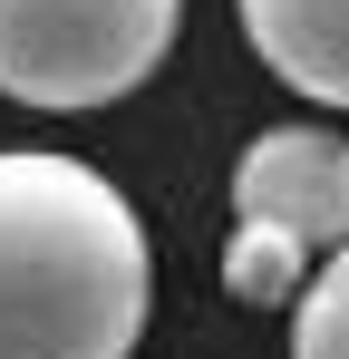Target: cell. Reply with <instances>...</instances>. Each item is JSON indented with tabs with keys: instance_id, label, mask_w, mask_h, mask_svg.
Returning a JSON list of instances; mask_svg holds the SVG:
<instances>
[{
	"instance_id": "cell-4",
	"label": "cell",
	"mask_w": 349,
	"mask_h": 359,
	"mask_svg": "<svg viewBox=\"0 0 349 359\" xmlns=\"http://www.w3.org/2000/svg\"><path fill=\"white\" fill-rule=\"evenodd\" d=\"M252 59L310 107H349V0H233Z\"/></svg>"
},
{
	"instance_id": "cell-3",
	"label": "cell",
	"mask_w": 349,
	"mask_h": 359,
	"mask_svg": "<svg viewBox=\"0 0 349 359\" xmlns=\"http://www.w3.org/2000/svg\"><path fill=\"white\" fill-rule=\"evenodd\" d=\"M233 224H272L301 252H340L349 243V136L330 126H272L242 146L233 165Z\"/></svg>"
},
{
	"instance_id": "cell-6",
	"label": "cell",
	"mask_w": 349,
	"mask_h": 359,
	"mask_svg": "<svg viewBox=\"0 0 349 359\" xmlns=\"http://www.w3.org/2000/svg\"><path fill=\"white\" fill-rule=\"evenodd\" d=\"M291 359H349V243L330 262H310V282L291 301Z\"/></svg>"
},
{
	"instance_id": "cell-1",
	"label": "cell",
	"mask_w": 349,
	"mask_h": 359,
	"mask_svg": "<svg viewBox=\"0 0 349 359\" xmlns=\"http://www.w3.org/2000/svg\"><path fill=\"white\" fill-rule=\"evenodd\" d=\"M156 252L88 156L0 146V359H136Z\"/></svg>"
},
{
	"instance_id": "cell-5",
	"label": "cell",
	"mask_w": 349,
	"mask_h": 359,
	"mask_svg": "<svg viewBox=\"0 0 349 359\" xmlns=\"http://www.w3.org/2000/svg\"><path fill=\"white\" fill-rule=\"evenodd\" d=\"M301 282H310V252L291 233H272V224H233L224 233V292L242 311H291Z\"/></svg>"
},
{
	"instance_id": "cell-2",
	"label": "cell",
	"mask_w": 349,
	"mask_h": 359,
	"mask_svg": "<svg viewBox=\"0 0 349 359\" xmlns=\"http://www.w3.org/2000/svg\"><path fill=\"white\" fill-rule=\"evenodd\" d=\"M184 0H0V97L88 117L146 88L174 49Z\"/></svg>"
}]
</instances>
